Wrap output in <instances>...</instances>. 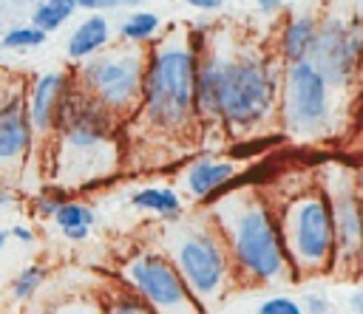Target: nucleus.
Instances as JSON below:
<instances>
[{
    "mask_svg": "<svg viewBox=\"0 0 363 314\" xmlns=\"http://www.w3.org/2000/svg\"><path fill=\"white\" fill-rule=\"evenodd\" d=\"M94 221H96V212L88 204L71 201V198H65L62 207H60V212L54 215V223L62 232V238L65 240H74V243H79V240H85L91 235Z\"/></svg>",
    "mask_w": 363,
    "mask_h": 314,
    "instance_id": "a211bd4d",
    "label": "nucleus"
},
{
    "mask_svg": "<svg viewBox=\"0 0 363 314\" xmlns=\"http://www.w3.org/2000/svg\"><path fill=\"white\" fill-rule=\"evenodd\" d=\"M258 3V8L264 11V14H272V11H278L281 6H284V0H255Z\"/></svg>",
    "mask_w": 363,
    "mask_h": 314,
    "instance_id": "7c9ffc66",
    "label": "nucleus"
},
{
    "mask_svg": "<svg viewBox=\"0 0 363 314\" xmlns=\"http://www.w3.org/2000/svg\"><path fill=\"white\" fill-rule=\"evenodd\" d=\"M116 116L74 88L57 124L54 178L60 187H85L116 170Z\"/></svg>",
    "mask_w": 363,
    "mask_h": 314,
    "instance_id": "20e7f679",
    "label": "nucleus"
},
{
    "mask_svg": "<svg viewBox=\"0 0 363 314\" xmlns=\"http://www.w3.org/2000/svg\"><path fill=\"white\" fill-rule=\"evenodd\" d=\"M77 8V0H40L31 11V25H37L45 34H54L74 17Z\"/></svg>",
    "mask_w": 363,
    "mask_h": 314,
    "instance_id": "6ab92c4d",
    "label": "nucleus"
},
{
    "mask_svg": "<svg viewBox=\"0 0 363 314\" xmlns=\"http://www.w3.org/2000/svg\"><path fill=\"white\" fill-rule=\"evenodd\" d=\"M275 204V201H272ZM278 226L284 235L292 269L301 277H315L335 272L337 263V229L332 204L318 181L289 192L275 204Z\"/></svg>",
    "mask_w": 363,
    "mask_h": 314,
    "instance_id": "423d86ee",
    "label": "nucleus"
},
{
    "mask_svg": "<svg viewBox=\"0 0 363 314\" xmlns=\"http://www.w3.org/2000/svg\"><path fill=\"white\" fill-rule=\"evenodd\" d=\"M43 314H105L102 294H71L48 306Z\"/></svg>",
    "mask_w": 363,
    "mask_h": 314,
    "instance_id": "5701e85b",
    "label": "nucleus"
},
{
    "mask_svg": "<svg viewBox=\"0 0 363 314\" xmlns=\"http://www.w3.org/2000/svg\"><path fill=\"white\" fill-rule=\"evenodd\" d=\"M139 3H145V0H122V8H136Z\"/></svg>",
    "mask_w": 363,
    "mask_h": 314,
    "instance_id": "473e14b6",
    "label": "nucleus"
},
{
    "mask_svg": "<svg viewBox=\"0 0 363 314\" xmlns=\"http://www.w3.org/2000/svg\"><path fill=\"white\" fill-rule=\"evenodd\" d=\"M255 314H303V306L289 294H269L261 300Z\"/></svg>",
    "mask_w": 363,
    "mask_h": 314,
    "instance_id": "393cba45",
    "label": "nucleus"
},
{
    "mask_svg": "<svg viewBox=\"0 0 363 314\" xmlns=\"http://www.w3.org/2000/svg\"><path fill=\"white\" fill-rule=\"evenodd\" d=\"M79 8H85L88 14H102L108 8H122V0H77Z\"/></svg>",
    "mask_w": 363,
    "mask_h": 314,
    "instance_id": "c85d7f7f",
    "label": "nucleus"
},
{
    "mask_svg": "<svg viewBox=\"0 0 363 314\" xmlns=\"http://www.w3.org/2000/svg\"><path fill=\"white\" fill-rule=\"evenodd\" d=\"M119 283L133 289L156 314H204L182 272L162 249H136L119 266Z\"/></svg>",
    "mask_w": 363,
    "mask_h": 314,
    "instance_id": "6e6552de",
    "label": "nucleus"
},
{
    "mask_svg": "<svg viewBox=\"0 0 363 314\" xmlns=\"http://www.w3.org/2000/svg\"><path fill=\"white\" fill-rule=\"evenodd\" d=\"M182 3H187L190 8H199V11H216V8H221L227 0H182Z\"/></svg>",
    "mask_w": 363,
    "mask_h": 314,
    "instance_id": "c756f323",
    "label": "nucleus"
},
{
    "mask_svg": "<svg viewBox=\"0 0 363 314\" xmlns=\"http://www.w3.org/2000/svg\"><path fill=\"white\" fill-rule=\"evenodd\" d=\"M349 306H352L354 314H363V291H354V294L349 297Z\"/></svg>",
    "mask_w": 363,
    "mask_h": 314,
    "instance_id": "2f4dec72",
    "label": "nucleus"
},
{
    "mask_svg": "<svg viewBox=\"0 0 363 314\" xmlns=\"http://www.w3.org/2000/svg\"><path fill=\"white\" fill-rule=\"evenodd\" d=\"M329 82L312 62L284 65L281 74V124L292 139H318L329 127Z\"/></svg>",
    "mask_w": 363,
    "mask_h": 314,
    "instance_id": "1a4fd4ad",
    "label": "nucleus"
},
{
    "mask_svg": "<svg viewBox=\"0 0 363 314\" xmlns=\"http://www.w3.org/2000/svg\"><path fill=\"white\" fill-rule=\"evenodd\" d=\"M204 209L227 240L238 283L281 286L298 280L284 246L275 204L258 187H230Z\"/></svg>",
    "mask_w": 363,
    "mask_h": 314,
    "instance_id": "f03ea898",
    "label": "nucleus"
},
{
    "mask_svg": "<svg viewBox=\"0 0 363 314\" xmlns=\"http://www.w3.org/2000/svg\"><path fill=\"white\" fill-rule=\"evenodd\" d=\"M159 243L204 308L218 303L238 283L227 240L207 215V209H199L196 215H182L176 221H164Z\"/></svg>",
    "mask_w": 363,
    "mask_h": 314,
    "instance_id": "39448f33",
    "label": "nucleus"
},
{
    "mask_svg": "<svg viewBox=\"0 0 363 314\" xmlns=\"http://www.w3.org/2000/svg\"><path fill=\"white\" fill-rule=\"evenodd\" d=\"M34 124L28 116V105H23L20 96H11L3 102L0 110V167L6 175V187H11V181L17 175H23L28 153L34 147Z\"/></svg>",
    "mask_w": 363,
    "mask_h": 314,
    "instance_id": "f8f14e48",
    "label": "nucleus"
},
{
    "mask_svg": "<svg viewBox=\"0 0 363 314\" xmlns=\"http://www.w3.org/2000/svg\"><path fill=\"white\" fill-rule=\"evenodd\" d=\"M235 173L238 167L233 161H216V158H196L187 170H184V190L190 198L201 201L204 207L210 201H216L221 192H227L230 187H235Z\"/></svg>",
    "mask_w": 363,
    "mask_h": 314,
    "instance_id": "4468645a",
    "label": "nucleus"
},
{
    "mask_svg": "<svg viewBox=\"0 0 363 314\" xmlns=\"http://www.w3.org/2000/svg\"><path fill=\"white\" fill-rule=\"evenodd\" d=\"M130 207L156 215L159 221H176L184 215V204L170 187H142L130 195Z\"/></svg>",
    "mask_w": 363,
    "mask_h": 314,
    "instance_id": "f3484780",
    "label": "nucleus"
},
{
    "mask_svg": "<svg viewBox=\"0 0 363 314\" xmlns=\"http://www.w3.org/2000/svg\"><path fill=\"white\" fill-rule=\"evenodd\" d=\"M199 68L201 45L170 28L167 37L147 45V74L142 96V119L164 133L190 127L199 116Z\"/></svg>",
    "mask_w": 363,
    "mask_h": 314,
    "instance_id": "7ed1b4c3",
    "label": "nucleus"
},
{
    "mask_svg": "<svg viewBox=\"0 0 363 314\" xmlns=\"http://www.w3.org/2000/svg\"><path fill=\"white\" fill-rule=\"evenodd\" d=\"M74 88H77L74 76H68L62 71H45L34 79L31 96H28V116H31L37 136L57 133L60 116H62L65 102L74 93Z\"/></svg>",
    "mask_w": 363,
    "mask_h": 314,
    "instance_id": "ddd939ff",
    "label": "nucleus"
},
{
    "mask_svg": "<svg viewBox=\"0 0 363 314\" xmlns=\"http://www.w3.org/2000/svg\"><path fill=\"white\" fill-rule=\"evenodd\" d=\"M315 34H318V20L312 14H292L278 37V48L286 65H298V62H309L312 45H315Z\"/></svg>",
    "mask_w": 363,
    "mask_h": 314,
    "instance_id": "dca6fc26",
    "label": "nucleus"
},
{
    "mask_svg": "<svg viewBox=\"0 0 363 314\" xmlns=\"http://www.w3.org/2000/svg\"><path fill=\"white\" fill-rule=\"evenodd\" d=\"M45 31H40L37 25H14L3 34V48L6 51H23V48H37L45 42Z\"/></svg>",
    "mask_w": 363,
    "mask_h": 314,
    "instance_id": "b1692460",
    "label": "nucleus"
},
{
    "mask_svg": "<svg viewBox=\"0 0 363 314\" xmlns=\"http://www.w3.org/2000/svg\"><path fill=\"white\" fill-rule=\"evenodd\" d=\"M3 232H6L9 238H14V240L26 243V246H31V243L37 240V235H34V229H31L28 223H11V226H6Z\"/></svg>",
    "mask_w": 363,
    "mask_h": 314,
    "instance_id": "cd10ccee",
    "label": "nucleus"
},
{
    "mask_svg": "<svg viewBox=\"0 0 363 314\" xmlns=\"http://www.w3.org/2000/svg\"><path fill=\"white\" fill-rule=\"evenodd\" d=\"M102 303H105V314H156V308L150 303H145L133 289H128L125 283L113 291H105L102 294Z\"/></svg>",
    "mask_w": 363,
    "mask_h": 314,
    "instance_id": "412c9836",
    "label": "nucleus"
},
{
    "mask_svg": "<svg viewBox=\"0 0 363 314\" xmlns=\"http://www.w3.org/2000/svg\"><path fill=\"white\" fill-rule=\"evenodd\" d=\"M111 42V23L105 14H88L71 34H68V42H65V54L68 59H77V62H85L96 54H102Z\"/></svg>",
    "mask_w": 363,
    "mask_h": 314,
    "instance_id": "2eb2a0df",
    "label": "nucleus"
},
{
    "mask_svg": "<svg viewBox=\"0 0 363 314\" xmlns=\"http://www.w3.org/2000/svg\"><path fill=\"white\" fill-rule=\"evenodd\" d=\"M318 184L323 187L332 204L335 229H337L335 272L357 274L363 269V184L349 167L340 164L323 167Z\"/></svg>",
    "mask_w": 363,
    "mask_h": 314,
    "instance_id": "9d476101",
    "label": "nucleus"
},
{
    "mask_svg": "<svg viewBox=\"0 0 363 314\" xmlns=\"http://www.w3.org/2000/svg\"><path fill=\"white\" fill-rule=\"evenodd\" d=\"M62 195H51V192H43L37 201H34V212H37V218H51L54 221V215L60 212V207H62Z\"/></svg>",
    "mask_w": 363,
    "mask_h": 314,
    "instance_id": "bb28decb",
    "label": "nucleus"
},
{
    "mask_svg": "<svg viewBox=\"0 0 363 314\" xmlns=\"http://www.w3.org/2000/svg\"><path fill=\"white\" fill-rule=\"evenodd\" d=\"M301 306H303V314H332V300L326 291H303Z\"/></svg>",
    "mask_w": 363,
    "mask_h": 314,
    "instance_id": "a878e982",
    "label": "nucleus"
},
{
    "mask_svg": "<svg viewBox=\"0 0 363 314\" xmlns=\"http://www.w3.org/2000/svg\"><path fill=\"white\" fill-rule=\"evenodd\" d=\"M281 99V76L264 54L235 45H201L199 119L221 122L247 136L261 127Z\"/></svg>",
    "mask_w": 363,
    "mask_h": 314,
    "instance_id": "f257e3e1",
    "label": "nucleus"
},
{
    "mask_svg": "<svg viewBox=\"0 0 363 314\" xmlns=\"http://www.w3.org/2000/svg\"><path fill=\"white\" fill-rule=\"evenodd\" d=\"M23 3H34V0H23ZM37 3H40V0H37Z\"/></svg>",
    "mask_w": 363,
    "mask_h": 314,
    "instance_id": "72a5a7b5",
    "label": "nucleus"
},
{
    "mask_svg": "<svg viewBox=\"0 0 363 314\" xmlns=\"http://www.w3.org/2000/svg\"><path fill=\"white\" fill-rule=\"evenodd\" d=\"M147 74V48L145 45H113L102 54L79 62L74 82L82 93L99 102L108 113L128 116L142 105Z\"/></svg>",
    "mask_w": 363,
    "mask_h": 314,
    "instance_id": "0eeeda50",
    "label": "nucleus"
},
{
    "mask_svg": "<svg viewBox=\"0 0 363 314\" xmlns=\"http://www.w3.org/2000/svg\"><path fill=\"white\" fill-rule=\"evenodd\" d=\"M363 59V20L357 17H323L318 23L309 62L332 85L343 88L354 79Z\"/></svg>",
    "mask_w": 363,
    "mask_h": 314,
    "instance_id": "9b49d317",
    "label": "nucleus"
},
{
    "mask_svg": "<svg viewBox=\"0 0 363 314\" xmlns=\"http://www.w3.org/2000/svg\"><path fill=\"white\" fill-rule=\"evenodd\" d=\"M45 274H48V272H45V266H40V263H31V266L20 269V272L11 277V286H9L11 300L23 303V300L34 297V294L40 291V286L45 283Z\"/></svg>",
    "mask_w": 363,
    "mask_h": 314,
    "instance_id": "4be33fe9",
    "label": "nucleus"
},
{
    "mask_svg": "<svg viewBox=\"0 0 363 314\" xmlns=\"http://www.w3.org/2000/svg\"><path fill=\"white\" fill-rule=\"evenodd\" d=\"M162 31V17L153 11H130L119 23V37L130 45H147Z\"/></svg>",
    "mask_w": 363,
    "mask_h": 314,
    "instance_id": "aec40b11",
    "label": "nucleus"
}]
</instances>
